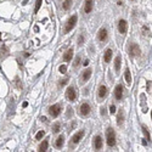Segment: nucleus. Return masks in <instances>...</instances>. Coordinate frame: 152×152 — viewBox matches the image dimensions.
Segmentation results:
<instances>
[{"label":"nucleus","mask_w":152,"mask_h":152,"mask_svg":"<svg viewBox=\"0 0 152 152\" xmlns=\"http://www.w3.org/2000/svg\"><path fill=\"white\" fill-rule=\"evenodd\" d=\"M102 145H104L102 138H101L100 135H96L95 139H94V147H95V150L96 151H100L101 149H102Z\"/></svg>","instance_id":"nucleus-11"},{"label":"nucleus","mask_w":152,"mask_h":152,"mask_svg":"<svg viewBox=\"0 0 152 152\" xmlns=\"http://www.w3.org/2000/svg\"><path fill=\"white\" fill-rule=\"evenodd\" d=\"M118 30L120 34H125L126 30H128V22L125 20H120L118 22Z\"/></svg>","instance_id":"nucleus-7"},{"label":"nucleus","mask_w":152,"mask_h":152,"mask_svg":"<svg viewBox=\"0 0 152 152\" xmlns=\"http://www.w3.org/2000/svg\"><path fill=\"white\" fill-rule=\"evenodd\" d=\"M130 1H134V0H130Z\"/></svg>","instance_id":"nucleus-35"},{"label":"nucleus","mask_w":152,"mask_h":152,"mask_svg":"<svg viewBox=\"0 0 152 152\" xmlns=\"http://www.w3.org/2000/svg\"><path fill=\"white\" fill-rule=\"evenodd\" d=\"M63 144H65V136H63V135H60L59 138H57L56 144H55V145H56L57 149H61V147L63 146Z\"/></svg>","instance_id":"nucleus-18"},{"label":"nucleus","mask_w":152,"mask_h":152,"mask_svg":"<svg viewBox=\"0 0 152 152\" xmlns=\"http://www.w3.org/2000/svg\"><path fill=\"white\" fill-rule=\"evenodd\" d=\"M143 131H144V134L146 135V140L149 141V143H151V135H150V133H149V130H147V128L144 125L143 126Z\"/></svg>","instance_id":"nucleus-23"},{"label":"nucleus","mask_w":152,"mask_h":152,"mask_svg":"<svg viewBox=\"0 0 152 152\" xmlns=\"http://www.w3.org/2000/svg\"><path fill=\"white\" fill-rule=\"evenodd\" d=\"M120 65H122V57L120 56H117L114 60V68L116 71H119L120 69Z\"/></svg>","instance_id":"nucleus-20"},{"label":"nucleus","mask_w":152,"mask_h":152,"mask_svg":"<svg viewBox=\"0 0 152 152\" xmlns=\"http://www.w3.org/2000/svg\"><path fill=\"white\" fill-rule=\"evenodd\" d=\"M44 135H45V131L44 130H40V131H38V133H37V135H35V139L40 140V139H43Z\"/></svg>","instance_id":"nucleus-26"},{"label":"nucleus","mask_w":152,"mask_h":152,"mask_svg":"<svg viewBox=\"0 0 152 152\" xmlns=\"http://www.w3.org/2000/svg\"><path fill=\"white\" fill-rule=\"evenodd\" d=\"M42 3L43 0H37V3H35V9H34V13H38L40 6H42Z\"/></svg>","instance_id":"nucleus-24"},{"label":"nucleus","mask_w":152,"mask_h":152,"mask_svg":"<svg viewBox=\"0 0 152 152\" xmlns=\"http://www.w3.org/2000/svg\"><path fill=\"white\" fill-rule=\"evenodd\" d=\"M91 112V107L89 104H82L79 107V113L80 116H89Z\"/></svg>","instance_id":"nucleus-6"},{"label":"nucleus","mask_w":152,"mask_h":152,"mask_svg":"<svg viewBox=\"0 0 152 152\" xmlns=\"http://www.w3.org/2000/svg\"><path fill=\"white\" fill-rule=\"evenodd\" d=\"M94 7V1L93 0H85V5H84V12L85 13H90L91 10Z\"/></svg>","instance_id":"nucleus-13"},{"label":"nucleus","mask_w":152,"mask_h":152,"mask_svg":"<svg viewBox=\"0 0 152 152\" xmlns=\"http://www.w3.org/2000/svg\"><path fill=\"white\" fill-rule=\"evenodd\" d=\"M61 111H62V107H61L60 104H56V105H52L51 107L49 108V114L51 116L52 118H56L61 114Z\"/></svg>","instance_id":"nucleus-3"},{"label":"nucleus","mask_w":152,"mask_h":152,"mask_svg":"<svg viewBox=\"0 0 152 152\" xmlns=\"http://www.w3.org/2000/svg\"><path fill=\"white\" fill-rule=\"evenodd\" d=\"M79 65H80V56H77V57H75V60H74V67L77 68Z\"/></svg>","instance_id":"nucleus-28"},{"label":"nucleus","mask_w":152,"mask_h":152,"mask_svg":"<svg viewBox=\"0 0 152 152\" xmlns=\"http://www.w3.org/2000/svg\"><path fill=\"white\" fill-rule=\"evenodd\" d=\"M98 95H99V98L104 99L105 96L107 95V87H106V85H100V87H99V93H98Z\"/></svg>","instance_id":"nucleus-15"},{"label":"nucleus","mask_w":152,"mask_h":152,"mask_svg":"<svg viewBox=\"0 0 152 152\" xmlns=\"http://www.w3.org/2000/svg\"><path fill=\"white\" fill-rule=\"evenodd\" d=\"M147 90H149V93L151 91V82H149V83H147Z\"/></svg>","instance_id":"nucleus-32"},{"label":"nucleus","mask_w":152,"mask_h":152,"mask_svg":"<svg viewBox=\"0 0 152 152\" xmlns=\"http://www.w3.org/2000/svg\"><path fill=\"white\" fill-rule=\"evenodd\" d=\"M84 43V37L83 35H79V38H78V45H82Z\"/></svg>","instance_id":"nucleus-30"},{"label":"nucleus","mask_w":152,"mask_h":152,"mask_svg":"<svg viewBox=\"0 0 152 152\" xmlns=\"http://www.w3.org/2000/svg\"><path fill=\"white\" fill-rule=\"evenodd\" d=\"M91 73H93V69H91V68H87V69H85L84 71V72L82 73V75H80V84H84V83H87L88 82V80H89V78L91 77Z\"/></svg>","instance_id":"nucleus-5"},{"label":"nucleus","mask_w":152,"mask_h":152,"mask_svg":"<svg viewBox=\"0 0 152 152\" xmlns=\"http://www.w3.org/2000/svg\"><path fill=\"white\" fill-rule=\"evenodd\" d=\"M72 56H73V48H71V49H68L67 51L65 52L63 61H65V62H69V61L72 60Z\"/></svg>","instance_id":"nucleus-14"},{"label":"nucleus","mask_w":152,"mask_h":152,"mask_svg":"<svg viewBox=\"0 0 152 152\" xmlns=\"http://www.w3.org/2000/svg\"><path fill=\"white\" fill-rule=\"evenodd\" d=\"M60 128H61V124L57 122V123H55V124H54V126H52V131H54V133H59V131H60Z\"/></svg>","instance_id":"nucleus-25"},{"label":"nucleus","mask_w":152,"mask_h":152,"mask_svg":"<svg viewBox=\"0 0 152 152\" xmlns=\"http://www.w3.org/2000/svg\"><path fill=\"white\" fill-rule=\"evenodd\" d=\"M59 71H60V73H62V74H65L66 72H67V66H66V65H63V66H60V68H59Z\"/></svg>","instance_id":"nucleus-27"},{"label":"nucleus","mask_w":152,"mask_h":152,"mask_svg":"<svg viewBox=\"0 0 152 152\" xmlns=\"http://www.w3.org/2000/svg\"><path fill=\"white\" fill-rule=\"evenodd\" d=\"M71 6H72V0H65L63 4H62V9L67 11V10L71 9Z\"/></svg>","instance_id":"nucleus-22"},{"label":"nucleus","mask_w":152,"mask_h":152,"mask_svg":"<svg viewBox=\"0 0 152 152\" xmlns=\"http://www.w3.org/2000/svg\"><path fill=\"white\" fill-rule=\"evenodd\" d=\"M114 98L118 101H120L122 99H123V87H122L120 84H118L114 89Z\"/></svg>","instance_id":"nucleus-10"},{"label":"nucleus","mask_w":152,"mask_h":152,"mask_svg":"<svg viewBox=\"0 0 152 152\" xmlns=\"http://www.w3.org/2000/svg\"><path fill=\"white\" fill-rule=\"evenodd\" d=\"M77 20H78L77 15H73L72 17H69V20L67 21V23H66L65 33H68V32H71V30H72V29L75 27V24H77Z\"/></svg>","instance_id":"nucleus-2"},{"label":"nucleus","mask_w":152,"mask_h":152,"mask_svg":"<svg viewBox=\"0 0 152 152\" xmlns=\"http://www.w3.org/2000/svg\"><path fill=\"white\" fill-rule=\"evenodd\" d=\"M110 112H111V113H114V112H116V106H114V105H111V107H110Z\"/></svg>","instance_id":"nucleus-31"},{"label":"nucleus","mask_w":152,"mask_h":152,"mask_svg":"<svg viewBox=\"0 0 152 152\" xmlns=\"http://www.w3.org/2000/svg\"><path fill=\"white\" fill-rule=\"evenodd\" d=\"M112 54H113V51H112L111 49H107V50H106L105 56H104V60H105V62H106V63L111 62V59H112Z\"/></svg>","instance_id":"nucleus-16"},{"label":"nucleus","mask_w":152,"mask_h":152,"mask_svg":"<svg viewBox=\"0 0 152 152\" xmlns=\"http://www.w3.org/2000/svg\"><path fill=\"white\" fill-rule=\"evenodd\" d=\"M106 138H107V145L110 147H113L116 145V133L112 128H108L106 131Z\"/></svg>","instance_id":"nucleus-1"},{"label":"nucleus","mask_w":152,"mask_h":152,"mask_svg":"<svg viewBox=\"0 0 152 152\" xmlns=\"http://www.w3.org/2000/svg\"><path fill=\"white\" fill-rule=\"evenodd\" d=\"M123 123H124V112L120 110L118 116H117V124H118V126H122Z\"/></svg>","instance_id":"nucleus-17"},{"label":"nucleus","mask_w":152,"mask_h":152,"mask_svg":"<svg viewBox=\"0 0 152 152\" xmlns=\"http://www.w3.org/2000/svg\"><path fill=\"white\" fill-rule=\"evenodd\" d=\"M101 113H102V116H106V112H105V108L101 110Z\"/></svg>","instance_id":"nucleus-34"},{"label":"nucleus","mask_w":152,"mask_h":152,"mask_svg":"<svg viewBox=\"0 0 152 152\" xmlns=\"http://www.w3.org/2000/svg\"><path fill=\"white\" fill-rule=\"evenodd\" d=\"M98 38L100 42H106V40L108 39V32L106 28H101L99 30V34H98Z\"/></svg>","instance_id":"nucleus-8"},{"label":"nucleus","mask_w":152,"mask_h":152,"mask_svg":"<svg viewBox=\"0 0 152 152\" xmlns=\"http://www.w3.org/2000/svg\"><path fill=\"white\" fill-rule=\"evenodd\" d=\"M128 50H129V55H130V56H133V57L139 56V55L141 54L140 48H139L138 44H130L129 48H128Z\"/></svg>","instance_id":"nucleus-4"},{"label":"nucleus","mask_w":152,"mask_h":152,"mask_svg":"<svg viewBox=\"0 0 152 152\" xmlns=\"http://www.w3.org/2000/svg\"><path fill=\"white\" fill-rule=\"evenodd\" d=\"M67 83H68V78H66V79H63V80H61L59 85H60V87H63V85H66Z\"/></svg>","instance_id":"nucleus-29"},{"label":"nucleus","mask_w":152,"mask_h":152,"mask_svg":"<svg viewBox=\"0 0 152 152\" xmlns=\"http://www.w3.org/2000/svg\"><path fill=\"white\" fill-rule=\"evenodd\" d=\"M67 98L69 101H75V99H77V93H75V89L73 87H68L67 89Z\"/></svg>","instance_id":"nucleus-12"},{"label":"nucleus","mask_w":152,"mask_h":152,"mask_svg":"<svg viewBox=\"0 0 152 152\" xmlns=\"http://www.w3.org/2000/svg\"><path fill=\"white\" fill-rule=\"evenodd\" d=\"M125 82H126V84H128V85L131 84V74H130L129 68L125 69Z\"/></svg>","instance_id":"nucleus-21"},{"label":"nucleus","mask_w":152,"mask_h":152,"mask_svg":"<svg viewBox=\"0 0 152 152\" xmlns=\"http://www.w3.org/2000/svg\"><path fill=\"white\" fill-rule=\"evenodd\" d=\"M83 65H84V66H88V65H89V60H85L84 62H83Z\"/></svg>","instance_id":"nucleus-33"},{"label":"nucleus","mask_w":152,"mask_h":152,"mask_svg":"<svg viewBox=\"0 0 152 152\" xmlns=\"http://www.w3.org/2000/svg\"><path fill=\"white\" fill-rule=\"evenodd\" d=\"M48 146H49V141H48V139L46 140H44L42 144H40V146H39V151H48Z\"/></svg>","instance_id":"nucleus-19"},{"label":"nucleus","mask_w":152,"mask_h":152,"mask_svg":"<svg viewBox=\"0 0 152 152\" xmlns=\"http://www.w3.org/2000/svg\"><path fill=\"white\" fill-rule=\"evenodd\" d=\"M84 134H85V131H84V130H80V131H78L77 134H74V135L72 136V141H71V143H73L74 145L79 144V141H80V140L83 139Z\"/></svg>","instance_id":"nucleus-9"}]
</instances>
